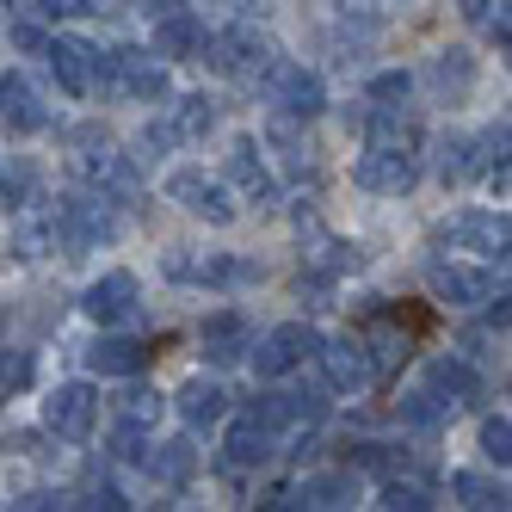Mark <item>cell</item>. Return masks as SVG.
Instances as JSON below:
<instances>
[{
    "label": "cell",
    "instance_id": "6da1fadb",
    "mask_svg": "<svg viewBox=\"0 0 512 512\" xmlns=\"http://www.w3.org/2000/svg\"><path fill=\"white\" fill-rule=\"evenodd\" d=\"M112 198L105 192H75V198H62V210H56V241L68 247V260H81V253H93V247H105L118 235V216L105 210Z\"/></svg>",
    "mask_w": 512,
    "mask_h": 512
},
{
    "label": "cell",
    "instance_id": "7a4b0ae2",
    "mask_svg": "<svg viewBox=\"0 0 512 512\" xmlns=\"http://www.w3.org/2000/svg\"><path fill=\"white\" fill-rule=\"evenodd\" d=\"M315 352H321V334L309 321H284V327H272V334L247 340V358H253L260 377H284V371H297V364L315 358Z\"/></svg>",
    "mask_w": 512,
    "mask_h": 512
},
{
    "label": "cell",
    "instance_id": "3957f363",
    "mask_svg": "<svg viewBox=\"0 0 512 512\" xmlns=\"http://www.w3.org/2000/svg\"><path fill=\"white\" fill-rule=\"evenodd\" d=\"M93 81H105L112 93H130V99H161L167 93V68L149 56V50H112V56H99L93 68Z\"/></svg>",
    "mask_w": 512,
    "mask_h": 512
},
{
    "label": "cell",
    "instance_id": "277c9868",
    "mask_svg": "<svg viewBox=\"0 0 512 512\" xmlns=\"http://www.w3.org/2000/svg\"><path fill=\"white\" fill-rule=\"evenodd\" d=\"M198 56H204L210 68H223V75H260V68H266L278 50H272L266 31L235 25V31H216V38H204V44H198Z\"/></svg>",
    "mask_w": 512,
    "mask_h": 512
},
{
    "label": "cell",
    "instance_id": "5b68a950",
    "mask_svg": "<svg viewBox=\"0 0 512 512\" xmlns=\"http://www.w3.org/2000/svg\"><path fill=\"white\" fill-rule=\"evenodd\" d=\"M260 75H266V81H260V93L278 105L284 118H315V112H321V81L309 75V68L278 62V56H272V62L260 68Z\"/></svg>",
    "mask_w": 512,
    "mask_h": 512
},
{
    "label": "cell",
    "instance_id": "8992f818",
    "mask_svg": "<svg viewBox=\"0 0 512 512\" xmlns=\"http://www.w3.org/2000/svg\"><path fill=\"white\" fill-rule=\"evenodd\" d=\"M506 161V124L488 130L482 142H469V136H445L438 142V179H469V173H482V167H500Z\"/></svg>",
    "mask_w": 512,
    "mask_h": 512
},
{
    "label": "cell",
    "instance_id": "52a82bcc",
    "mask_svg": "<svg viewBox=\"0 0 512 512\" xmlns=\"http://www.w3.org/2000/svg\"><path fill=\"white\" fill-rule=\"evenodd\" d=\"M93 420H99L93 383H62V389L44 401V426H50L56 438H68V445H81V438L93 432Z\"/></svg>",
    "mask_w": 512,
    "mask_h": 512
},
{
    "label": "cell",
    "instance_id": "ba28073f",
    "mask_svg": "<svg viewBox=\"0 0 512 512\" xmlns=\"http://www.w3.org/2000/svg\"><path fill=\"white\" fill-rule=\"evenodd\" d=\"M352 179L364 192H408L420 179V161H414V149H383V142H371V149L358 155Z\"/></svg>",
    "mask_w": 512,
    "mask_h": 512
},
{
    "label": "cell",
    "instance_id": "9c48e42d",
    "mask_svg": "<svg viewBox=\"0 0 512 512\" xmlns=\"http://www.w3.org/2000/svg\"><path fill=\"white\" fill-rule=\"evenodd\" d=\"M167 198H179L192 216H204V223H235V204H229V192L216 186V179H204L198 167H179L173 179H167Z\"/></svg>",
    "mask_w": 512,
    "mask_h": 512
},
{
    "label": "cell",
    "instance_id": "30bf717a",
    "mask_svg": "<svg viewBox=\"0 0 512 512\" xmlns=\"http://www.w3.org/2000/svg\"><path fill=\"white\" fill-rule=\"evenodd\" d=\"M321 364H327V383H334V389H371L377 383V364H371V346H364V340H334V346H321L315 352Z\"/></svg>",
    "mask_w": 512,
    "mask_h": 512
},
{
    "label": "cell",
    "instance_id": "8fae6325",
    "mask_svg": "<svg viewBox=\"0 0 512 512\" xmlns=\"http://www.w3.org/2000/svg\"><path fill=\"white\" fill-rule=\"evenodd\" d=\"M432 290L457 309H475V303H494V272H475V266H451V260H432Z\"/></svg>",
    "mask_w": 512,
    "mask_h": 512
},
{
    "label": "cell",
    "instance_id": "7c38bea8",
    "mask_svg": "<svg viewBox=\"0 0 512 512\" xmlns=\"http://www.w3.org/2000/svg\"><path fill=\"white\" fill-rule=\"evenodd\" d=\"M426 395H432L445 414H457V408H469V401L482 395V377H475L463 358H438L432 371H426Z\"/></svg>",
    "mask_w": 512,
    "mask_h": 512
},
{
    "label": "cell",
    "instance_id": "4fadbf2b",
    "mask_svg": "<svg viewBox=\"0 0 512 512\" xmlns=\"http://www.w3.org/2000/svg\"><path fill=\"white\" fill-rule=\"evenodd\" d=\"M0 124H7L13 136H31V130H44V124H50L44 99L31 93L25 75H0Z\"/></svg>",
    "mask_w": 512,
    "mask_h": 512
},
{
    "label": "cell",
    "instance_id": "5bb4252c",
    "mask_svg": "<svg viewBox=\"0 0 512 512\" xmlns=\"http://www.w3.org/2000/svg\"><path fill=\"white\" fill-rule=\"evenodd\" d=\"M438 241H451V247H482V253H506V216L463 210V216H451V223H438Z\"/></svg>",
    "mask_w": 512,
    "mask_h": 512
},
{
    "label": "cell",
    "instance_id": "9a60e30c",
    "mask_svg": "<svg viewBox=\"0 0 512 512\" xmlns=\"http://www.w3.org/2000/svg\"><path fill=\"white\" fill-rule=\"evenodd\" d=\"M321 414H327V401H315V395H284V389L253 395V420H260L266 432H278V426H309Z\"/></svg>",
    "mask_w": 512,
    "mask_h": 512
},
{
    "label": "cell",
    "instance_id": "2e32d148",
    "mask_svg": "<svg viewBox=\"0 0 512 512\" xmlns=\"http://www.w3.org/2000/svg\"><path fill=\"white\" fill-rule=\"evenodd\" d=\"M44 56H50L56 81H62L68 93H93V68H99V50H93V44H81V38H56V44H44Z\"/></svg>",
    "mask_w": 512,
    "mask_h": 512
},
{
    "label": "cell",
    "instance_id": "e0dca14e",
    "mask_svg": "<svg viewBox=\"0 0 512 512\" xmlns=\"http://www.w3.org/2000/svg\"><path fill=\"white\" fill-rule=\"evenodd\" d=\"M229 179L253 198V210L278 204V186H272V173H266V161H260V149H253V142H235V155H229Z\"/></svg>",
    "mask_w": 512,
    "mask_h": 512
},
{
    "label": "cell",
    "instance_id": "ac0fdd59",
    "mask_svg": "<svg viewBox=\"0 0 512 512\" xmlns=\"http://www.w3.org/2000/svg\"><path fill=\"white\" fill-rule=\"evenodd\" d=\"M93 321H124L136 309V278L130 272H105L93 290H87V303H81Z\"/></svg>",
    "mask_w": 512,
    "mask_h": 512
},
{
    "label": "cell",
    "instance_id": "d6986e66",
    "mask_svg": "<svg viewBox=\"0 0 512 512\" xmlns=\"http://www.w3.org/2000/svg\"><path fill=\"white\" fill-rule=\"evenodd\" d=\"M167 278L179 284H235V278H260V266H241V260H192V253H173Z\"/></svg>",
    "mask_w": 512,
    "mask_h": 512
},
{
    "label": "cell",
    "instance_id": "ffe728a7",
    "mask_svg": "<svg viewBox=\"0 0 512 512\" xmlns=\"http://www.w3.org/2000/svg\"><path fill=\"white\" fill-rule=\"evenodd\" d=\"M204 358H210V364H235V358H247V321H241L235 309H223V315L204 321Z\"/></svg>",
    "mask_w": 512,
    "mask_h": 512
},
{
    "label": "cell",
    "instance_id": "44dd1931",
    "mask_svg": "<svg viewBox=\"0 0 512 512\" xmlns=\"http://www.w3.org/2000/svg\"><path fill=\"white\" fill-rule=\"evenodd\" d=\"M81 173L93 179V186H99L105 198H136V167H130L124 155H112V149L81 155Z\"/></svg>",
    "mask_w": 512,
    "mask_h": 512
},
{
    "label": "cell",
    "instance_id": "7402d4cb",
    "mask_svg": "<svg viewBox=\"0 0 512 512\" xmlns=\"http://www.w3.org/2000/svg\"><path fill=\"white\" fill-rule=\"evenodd\" d=\"M223 457H229V469H253V463H266V457H272V432L253 420V414H247V420H235V426H229Z\"/></svg>",
    "mask_w": 512,
    "mask_h": 512
},
{
    "label": "cell",
    "instance_id": "603a6c76",
    "mask_svg": "<svg viewBox=\"0 0 512 512\" xmlns=\"http://www.w3.org/2000/svg\"><path fill=\"white\" fill-rule=\"evenodd\" d=\"M223 408H229L223 383H204V377H192L186 389H179V420H186V426H216V420H223Z\"/></svg>",
    "mask_w": 512,
    "mask_h": 512
},
{
    "label": "cell",
    "instance_id": "cb8c5ba5",
    "mask_svg": "<svg viewBox=\"0 0 512 512\" xmlns=\"http://www.w3.org/2000/svg\"><path fill=\"white\" fill-rule=\"evenodd\" d=\"M149 475H155V482H167V488H186L192 475H198V451H192V438H167V445H155Z\"/></svg>",
    "mask_w": 512,
    "mask_h": 512
},
{
    "label": "cell",
    "instance_id": "d4e9b609",
    "mask_svg": "<svg viewBox=\"0 0 512 512\" xmlns=\"http://www.w3.org/2000/svg\"><path fill=\"white\" fill-rule=\"evenodd\" d=\"M87 364H93V371H105V377H136L142 364H149V346H142V340H99L87 352Z\"/></svg>",
    "mask_w": 512,
    "mask_h": 512
},
{
    "label": "cell",
    "instance_id": "484cf974",
    "mask_svg": "<svg viewBox=\"0 0 512 512\" xmlns=\"http://www.w3.org/2000/svg\"><path fill=\"white\" fill-rule=\"evenodd\" d=\"M198 44H204V25H198L192 13L167 7V19L155 25V50H161V56H198Z\"/></svg>",
    "mask_w": 512,
    "mask_h": 512
},
{
    "label": "cell",
    "instance_id": "4316f807",
    "mask_svg": "<svg viewBox=\"0 0 512 512\" xmlns=\"http://www.w3.org/2000/svg\"><path fill=\"white\" fill-rule=\"evenodd\" d=\"M371 142H383V149H420V124L408 112H395V105H383V112H371Z\"/></svg>",
    "mask_w": 512,
    "mask_h": 512
},
{
    "label": "cell",
    "instance_id": "83f0119b",
    "mask_svg": "<svg viewBox=\"0 0 512 512\" xmlns=\"http://www.w3.org/2000/svg\"><path fill=\"white\" fill-rule=\"evenodd\" d=\"M303 506H352L358 500V482L352 475H309V482L297 488Z\"/></svg>",
    "mask_w": 512,
    "mask_h": 512
},
{
    "label": "cell",
    "instance_id": "f1b7e54d",
    "mask_svg": "<svg viewBox=\"0 0 512 512\" xmlns=\"http://www.w3.org/2000/svg\"><path fill=\"white\" fill-rule=\"evenodd\" d=\"M469 81H475V62L463 50H445V56L432 62V87L438 93H469Z\"/></svg>",
    "mask_w": 512,
    "mask_h": 512
},
{
    "label": "cell",
    "instance_id": "f546056e",
    "mask_svg": "<svg viewBox=\"0 0 512 512\" xmlns=\"http://www.w3.org/2000/svg\"><path fill=\"white\" fill-rule=\"evenodd\" d=\"M451 494H457L463 506H506V494L488 482V475H451Z\"/></svg>",
    "mask_w": 512,
    "mask_h": 512
},
{
    "label": "cell",
    "instance_id": "4dcf8cb0",
    "mask_svg": "<svg viewBox=\"0 0 512 512\" xmlns=\"http://www.w3.org/2000/svg\"><path fill=\"white\" fill-rule=\"evenodd\" d=\"M216 124V112H210V99L204 93H192L186 105H179V118H173V136H204Z\"/></svg>",
    "mask_w": 512,
    "mask_h": 512
},
{
    "label": "cell",
    "instance_id": "1f68e13d",
    "mask_svg": "<svg viewBox=\"0 0 512 512\" xmlns=\"http://www.w3.org/2000/svg\"><path fill=\"white\" fill-rule=\"evenodd\" d=\"M482 451L506 469L512 463V426H506V414H494V420H482Z\"/></svg>",
    "mask_w": 512,
    "mask_h": 512
},
{
    "label": "cell",
    "instance_id": "d6a6232c",
    "mask_svg": "<svg viewBox=\"0 0 512 512\" xmlns=\"http://www.w3.org/2000/svg\"><path fill=\"white\" fill-rule=\"evenodd\" d=\"M31 383V352H0V395H19Z\"/></svg>",
    "mask_w": 512,
    "mask_h": 512
},
{
    "label": "cell",
    "instance_id": "836d02e7",
    "mask_svg": "<svg viewBox=\"0 0 512 512\" xmlns=\"http://www.w3.org/2000/svg\"><path fill=\"white\" fill-rule=\"evenodd\" d=\"M383 506L420 512V506H432V482H389V488H383Z\"/></svg>",
    "mask_w": 512,
    "mask_h": 512
},
{
    "label": "cell",
    "instance_id": "e575fe53",
    "mask_svg": "<svg viewBox=\"0 0 512 512\" xmlns=\"http://www.w3.org/2000/svg\"><path fill=\"white\" fill-rule=\"evenodd\" d=\"M25 192H31V167H7V173H0V210L25 204Z\"/></svg>",
    "mask_w": 512,
    "mask_h": 512
},
{
    "label": "cell",
    "instance_id": "d590c367",
    "mask_svg": "<svg viewBox=\"0 0 512 512\" xmlns=\"http://www.w3.org/2000/svg\"><path fill=\"white\" fill-rule=\"evenodd\" d=\"M142 445H149V438H142V426H136V420H124V426L112 432V457H124V463H136V457H142Z\"/></svg>",
    "mask_w": 512,
    "mask_h": 512
},
{
    "label": "cell",
    "instance_id": "8d00e7d4",
    "mask_svg": "<svg viewBox=\"0 0 512 512\" xmlns=\"http://www.w3.org/2000/svg\"><path fill=\"white\" fill-rule=\"evenodd\" d=\"M149 414H161V395H149V389H130V395H124V420H136V426H142Z\"/></svg>",
    "mask_w": 512,
    "mask_h": 512
},
{
    "label": "cell",
    "instance_id": "74e56055",
    "mask_svg": "<svg viewBox=\"0 0 512 512\" xmlns=\"http://www.w3.org/2000/svg\"><path fill=\"white\" fill-rule=\"evenodd\" d=\"M38 13L44 19H81V13H93L87 0H38Z\"/></svg>",
    "mask_w": 512,
    "mask_h": 512
},
{
    "label": "cell",
    "instance_id": "f35d334b",
    "mask_svg": "<svg viewBox=\"0 0 512 512\" xmlns=\"http://www.w3.org/2000/svg\"><path fill=\"white\" fill-rule=\"evenodd\" d=\"M408 87H414L408 75H377L371 81V99H408Z\"/></svg>",
    "mask_w": 512,
    "mask_h": 512
},
{
    "label": "cell",
    "instance_id": "ab89813d",
    "mask_svg": "<svg viewBox=\"0 0 512 512\" xmlns=\"http://www.w3.org/2000/svg\"><path fill=\"white\" fill-rule=\"evenodd\" d=\"M13 44L19 50H44V31L38 25H13Z\"/></svg>",
    "mask_w": 512,
    "mask_h": 512
},
{
    "label": "cell",
    "instance_id": "60d3db41",
    "mask_svg": "<svg viewBox=\"0 0 512 512\" xmlns=\"http://www.w3.org/2000/svg\"><path fill=\"white\" fill-rule=\"evenodd\" d=\"M463 19H475V25H488V19H494V0H463Z\"/></svg>",
    "mask_w": 512,
    "mask_h": 512
},
{
    "label": "cell",
    "instance_id": "b9f144b4",
    "mask_svg": "<svg viewBox=\"0 0 512 512\" xmlns=\"http://www.w3.org/2000/svg\"><path fill=\"white\" fill-rule=\"evenodd\" d=\"M87 506H112V512H118V506H130V500H124L118 488H93V494H87Z\"/></svg>",
    "mask_w": 512,
    "mask_h": 512
},
{
    "label": "cell",
    "instance_id": "7bdbcfd3",
    "mask_svg": "<svg viewBox=\"0 0 512 512\" xmlns=\"http://www.w3.org/2000/svg\"><path fill=\"white\" fill-rule=\"evenodd\" d=\"M142 7H149V13H155V7H179V0H142Z\"/></svg>",
    "mask_w": 512,
    "mask_h": 512
}]
</instances>
